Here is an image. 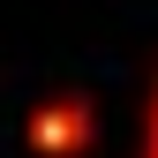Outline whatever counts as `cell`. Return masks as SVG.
I'll return each instance as SVG.
<instances>
[{
    "mask_svg": "<svg viewBox=\"0 0 158 158\" xmlns=\"http://www.w3.org/2000/svg\"><path fill=\"white\" fill-rule=\"evenodd\" d=\"M30 151H38V158H83V151H90V106H83V98L38 106V113H30Z\"/></svg>",
    "mask_w": 158,
    "mask_h": 158,
    "instance_id": "1",
    "label": "cell"
},
{
    "mask_svg": "<svg viewBox=\"0 0 158 158\" xmlns=\"http://www.w3.org/2000/svg\"><path fill=\"white\" fill-rule=\"evenodd\" d=\"M143 158H158V98H151V135H143Z\"/></svg>",
    "mask_w": 158,
    "mask_h": 158,
    "instance_id": "2",
    "label": "cell"
}]
</instances>
